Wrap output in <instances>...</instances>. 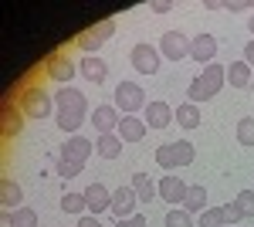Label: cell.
<instances>
[{"instance_id": "6da1fadb", "label": "cell", "mask_w": 254, "mask_h": 227, "mask_svg": "<svg viewBox=\"0 0 254 227\" xmlns=\"http://www.w3.org/2000/svg\"><path fill=\"white\" fill-rule=\"evenodd\" d=\"M55 109H58V129L61 133L78 136L81 122H85V112H88V98H85V92L71 88V85L58 88V92H55Z\"/></svg>"}, {"instance_id": "7a4b0ae2", "label": "cell", "mask_w": 254, "mask_h": 227, "mask_svg": "<svg viewBox=\"0 0 254 227\" xmlns=\"http://www.w3.org/2000/svg\"><path fill=\"white\" fill-rule=\"evenodd\" d=\"M92 139H85V136H71L68 143H64V150L58 156V176L61 180H71V176H78L85 170V159L92 156Z\"/></svg>"}, {"instance_id": "3957f363", "label": "cell", "mask_w": 254, "mask_h": 227, "mask_svg": "<svg viewBox=\"0 0 254 227\" xmlns=\"http://www.w3.org/2000/svg\"><path fill=\"white\" fill-rule=\"evenodd\" d=\"M156 163L163 170H176V166H190L193 163V143L190 139H176V143H163L156 150Z\"/></svg>"}, {"instance_id": "277c9868", "label": "cell", "mask_w": 254, "mask_h": 227, "mask_svg": "<svg viewBox=\"0 0 254 227\" xmlns=\"http://www.w3.org/2000/svg\"><path fill=\"white\" fill-rule=\"evenodd\" d=\"M20 109H24V115L27 119H48L51 112H58L55 109V95H48L44 88H38V85H31V88H24V95H20Z\"/></svg>"}, {"instance_id": "5b68a950", "label": "cell", "mask_w": 254, "mask_h": 227, "mask_svg": "<svg viewBox=\"0 0 254 227\" xmlns=\"http://www.w3.org/2000/svg\"><path fill=\"white\" fill-rule=\"evenodd\" d=\"M149 102H146V92H142V85L136 81H119L116 88V109L122 115H136L139 109H146Z\"/></svg>"}, {"instance_id": "8992f818", "label": "cell", "mask_w": 254, "mask_h": 227, "mask_svg": "<svg viewBox=\"0 0 254 227\" xmlns=\"http://www.w3.org/2000/svg\"><path fill=\"white\" fill-rule=\"evenodd\" d=\"M159 48L153 44H136L132 51H129V61H132V68H136L139 75H156L159 72Z\"/></svg>"}, {"instance_id": "52a82bcc", "label": "cell", "mask_w": 254, "mask_h": 227, "mask_svg": "<svg viewBox=\"0 0 254 227\" xmlns=\"http://www.w3.org/2000/svg\"><path fill=\"white\" fill-rule=\"evenodd\" d=\"M44 75L51 78V81H58L61 88H64L71 78L78 75V65H71V58H68V55H51L48 61H44Z\"/></svg>"}, {"instance_id": "ba28073f", "label": "cell", "mask_w": 254, "mask_h": 227, "mask_svg": "<svg viewBox=\"0 0 254 227\" xmlns=\"http://www.w3.org/2000/svg\"><path fill=\"white\" fill-rule=\"evenodd\" d=\"M159 55L170 58V61L187 58V55H190V38H187L183 31H166V34L159 38Z\"/></svg>"}, {"instance_id": "9c48e42d", "label": "cell", "mask_w": 254, "mask_h": 227, "mask_svg": "<svg viewBox=\"0 0 254 227\" xmlns=\"http://www.w3.org/2000/svg\"><path fill=\"white\" fill-rule=\"evenodd\" d=\"M136 207H139V197L132 187H119L112 190V214H116V221H129V217H136Z\"/></svg>"}, {"instance_id": "30bf717a", "label": "cell", "mask_w": 254, "mask_h": 227, "mask_svg": "<svg viewBox=\"0 0 254 227\" xmlns=\"http://www.w3.org/2000/svg\"><path fill=\"white\" fill-rule=\"evenodd\" d=\"M119 122H122V115H119L116 105H95L92 109V126L98 129V136L119 133Z\"/></svg>"}, {"instance_id": "8fae6325", "label": "cell", "mask_w": 254, "mask_h": 227, "mask_svg": "<svg viewBox=\"0 0 254 227\" xmlns=\"http://www.w3.org/2000/svg\"><path fill=\"white\" fill-rule=\"evenodd\" d=\"M214 55H217L214 34H196V38H190V58H193L196 65H214Z\"/></svg>"}, {"instance_id": "7c38bea8", "label": "cell", "mask_w": 254, "mask_h": 227, "mask_svg": "<svg viewBox=\"0 0 254 227\" xmlns=\"http://www.w3.org/2000/svg\"><path fill=\"white\" fill-rule=\"evenodd\" d=\"M85 204L92 210V217L102 214V210H112V190L102 187V183H92V187L85 190Z\"/></svg>"}, {"instance_id": "4fadbf2b", "label": "cell", "mask_w": 254, "mask_h": 227, "mask_svg": "<svg viewBox=\"0 0 254 227\" xmlns=\"http://www.w3.org/2000/svg\"><path fill=\"white\" fill-rule=\"evenodd\" d=\"M78 72L88 78L92 85H102V81L109 78V65H105L98 55H85V58H81V65H78Z\"/></svg>"}, {"instance_id": "5bb4252c", "label": "cell", "mask_w": 254, "mask_h": 227, "mask_svg": "<svg viewBox=\"0 0 254 227\" xmlns=\"http://www.w3.org/2000/svg\"><path fill=\"white\" fill-rule=\"evenodd\" d=\"M146 119H139V115H122V122H119V139L122 143H139L142 136H146Z\"/></svg>"}, {"instance_id": "9a60e30c", "label": "cell", "mask_w": 254, "mask_h": 227, "mask_svg": "<svg viewBox=\"0 0 254 227\" xmlns=\"http://www.w3.org/2000/svg\"><path fill=\"white\" fill-rule=\"evenodd\" d=\"M170 122H173V109L166 102H149L146 105V126L149 129H166Z\"/></svg>"}, {"instance_id": "2e32d148", "label": "cell", "mask_w": 254, "mask_h": 227, "mask_svg": "<svg viewBox=\"0 0 254 227\" xmlns=\"http://www.w3.org/2000/svg\"><path fill=\"white\" fill-rule=\"evenodd\" d=\"M156 187H159V197L166 204H183V197H187V183L180 176H163Z\"/></svg>"}, {"instance_id": "e0dca14e", "label": "cell", "mask_w": 254, "mask_h": 227, "mask_svg": "<svg viewBox=\"0 0 254 227\" xmlns=\"http://www.w3.org/2000/svg\"><path fill=\"white\" fill-rule=\"evenodd\" d=\"M200 81H203V88L210 92V98H214V95L224 88V81H227V68L214 61V65H207V68L200 72Z\"/></svg>"}, {"instance_id": "ac0fdd59", "label": "cell", "mask_w": 254, "mask_h": 227, "mask_svg": "<svg viewBox=\"0 0 254 227\" xmlns=\"http://www.w3.org/2000/svg\"><path fill=\"white\" fill-rule=\"evenodd\" d=\"M251 81H254V75H251V65L241 58V61H231L227 65V85H234V88H251Z\"/></svg>"}, {"instance_id": "d6986e66", "label": "cell", "mask_w": 254, "mask_h": 227, "mask_svg": "<svg viewBox=\"0 0 254 227\" xmlns=\"http://www.w3.org/2000/svg\"><path fill=\"white\" fill-rule=\"evenodd\" d=\"M0 204H3L7 210H17L20 204H24V190H20L17 180H10V176H7V180L0 183Z\"/></svg>"}, {"instance_id": "ffe728a7", "label": "cell", "mask_w": 254, "mask_h": 227, "mask_svg": "<svg viewBox=\"0 0 254 227\" xmlns=\"http://www.w3.org/2000/svg\"><path fill=\"white\" fill-rule=\"evenodd\" d=\"M129 187L136 190L139 204H149V200L159 193V187L153 183V176H146V173H132V183H129Z\"/></svg>"}, {"instance_id": "44dd1931", "label": "cell", "mask_w": 254, "mask_h": 227, "mask_svg": "<svg viewBox=\"0 0 254 227\" xmlns=\"http://www.w3.org/2000/svg\"><path fill=\"white\" fill-rule=\"evenodd\" d=\"M183 210H187L190 217L207 210V190L200 187V183H196V187H187V197H183Z\"/></svg>"}, {"instance_id": "7402d4cb", "label": "cell", "mask_w": 254, "mask_h": 227, "mask_svg": "<svg viewBox=\"0 0 254 227\" xmlns=\"http://www.w3.org/2000/svg\"><path fill=\"white\" fill-rule=\"evenodd\" d=\"M20 129H24V115H20L17 105H3V136L7 139H14V136H20Z\"/></svg>"}, {"instance_id": "603a6c76", "label": "cell", "mask_w": 254, "mask_h": 227, "mask_svg": "<svg viewBox=\"0 0 254 227\" xmlns=\"http://www.w3.org/2000/svg\"><path fill=\"white\" fill-rule=\"evenodd\" d=\"M95 152L102 156V159H116L119 152H122V139H119V133L98 136V139H95Z\"/></svg>"}, {"instance_id": "cb8c5ba5", "label": "cell", "mask_w": 254, "mask_h": 227, "mask_svg": "<svg viewBox=\"0 0 254 227\" xmlns=\"http://www.w3.org/2000/svg\"><path fill=\"white\" fill-rule=\"evenodd\" d=\"M173 119L183 126V129H196V126H200V109H196L193 102H183V105L173 109Z\"/></svg>"}, {"instance_id": "d4e9b609", "label": "cell", "mask_w": 254, "mask_h": 227, "mask_svg": "<svg viewBox=\"0 0 254 227\" xmlns=\"http://www.w3.org/2000/svg\"><path fill=\"white\" fill-rule=\"evenodd\" d=\"M3 227H38V214L31 207H17L3 217Z\"/></svg>"}, {"instance_id": "484cf974", "label": "cell", "mask_w": 254, "mask_h": 227, "mask_svg": "<svg viewBox=\"0 0 254 227\" xmlns=\"http://www.w3.org/2000/svg\"><path fill=\"white\" fill-rule=\"evenodd\" d=\"M61 210H64V214H81V217H85V210H88L85 193H64V197H61Z\"/></svg>"}, {"instance_id": "4316f807", "label": "cell", "mask_w": 254, "mask_h": 227, "mask_svg": "<svg viewBox=\"0 0 254 227\" xmlns=\"http://www.w3.org/2000/svg\"><path fill=\"white\" fill-rule=\"evenodd\" d=\"M237 143H241V146H254V119L251 115H244V119L237 122Z\"/></svg>"}, {"instance_id": "83f0119b", "label": "cell", "mask_w": 254, "mask_h": 227, "mask_svg": "<svg viewBox=\"0 0 254 227\" xmlns=\"http://www.w3.org/2000/svg\"><path fill=\"white\" fill-rule=\"evenodd\" d=\"M237 210H241V217H254V190H241L234 197Z\"/></svg>"}, {"instance_id": "f1b7e54d", "label": "cell", "mask_w": 254, "mask_h": 227, "mask_svg": "<svg viewBox=\"0 0 254 227\" xmlns=\"http://www.w3.org/2000/svg\"><path fill=\"white\" fill-rule=\"evenodd\" d=\"M88 34H92L95 41H102V44H105V41L116 34V20H98L95 27H88Z\"/></svg>"}, {"instance_id": "f546056e", "label": "cell", "mask_w": 254, "mask_h": 227, "mask_svg": "<svg viewBox=\"0 0 254 227\" xmlns=\"http://www.w3.org/2000/svg\"><path fill=\"white\" fill-rule=\"evenodd\" d=\"M166 227H193V217H190L183 207H173L170 214H166Z\"/></svg>"}, {"instance_id": "4dcf8cb0", "label": "cell", "mask_w": 254, "mask_h": 227, "mask_svg": "<svg viewBox=\"0 0 254 227\" xmlns=\"http://www.w3.org/2000/svg\"><path fill=\"white\" fill-rule=\"evenodd\" d=\"M200 227H224V207H207L200 214Z\"/></svg>"}, {"instance_id": "1f68e13d", "label": "cell", "mask_w": 254, "mask_h": 227, "mask_svg": "<svg viewBox=\"0 0 254 227\" xmlns=\"http://www.w3.org/2000/svg\"><path fill=\"white\" fill-rule=\"evenodd\" d=\"M207 98H210V92H207V88H203V81H200V75L193 78V81H190V88H187V102H207Z\"/></svg>"}, {"instance_id": "d6a6232c", "label": "cell", "mask_w": 254, "mask_h": 227, "mask_svg": "<svg viewBox=\"0 0 254 227\" xmlns=\"http://www.w3.org/2000/svg\"><path fill=\"white\" fill-rule=\"evenodd\" d=\"M78 48L85 51V55H95L98 48H102V41H95L92 34H88V31H85V34H78Z\"/></svg>"}, {"instance_id": "836d02e7", "label": "cell", "mask_w": 254, "mask_h": 227, "mask_svg": "<svg viewBox=\"0 0 254 227\" xmlns=\"http://www.w3.org/2000/svg\"><path fill=\"white\" fill-rule=\"evenodd\" d=\"M241 221V210L237 204H224V224H237Z\"/></svg>"}, {"instance_id": "e575fe53", "label": "cell", "mask_w": 254, "mask_h": 227, "mask_svg": "<svg viewBox=\"0 0 254 227\" xmlns=\"http://www.w3.org/2000/svg\"><path fill=\"white\" fill-rule=\"evenodd\" d=\"M116 227H149V224H146L142 214H136V217H129V221H116Z\"/></svg>"}, {"instance_id": "d590c367", "label": "cell", "mask_w": 254, "mask_h": 227, "mask_svg": "<svg viewBox=\"0 0 254 227\" xmlns=\"http://www.w3.org/2000/svg\"><path fill=\"white\" fill-rule=\"evenodd\" d=\"M153 10H156V14H170V10H173V3H170V0H156V3H153Z\"/></svg>"}, {"instance_id": "8d00e7d4", "label": "cell", "mask_w": 254, "mask_h": 227, "mask_svg": "<svg viewBox=\"0 0 254 227\" xmlns=\"http://www.w3.org/2000/svg\"><path fill=\"white\" fill-rule=\"evenodd\" d=\"M244 61L254 68V41H248V48H244Z\"/></svg>"}, {"instance_id": "74e56055", "label": "cell", "mask_w": 254, "mask_h": 227, "mask_svg": "<svg viewBox=\"0 0 254 227\" xmlns=\"http://www.w3.org/2000/svg\"><path fill=\"white\" fill-rule=\"evenodd\" d=\"M78 227H102V224H98V217H88V214H85L78 221Z\"/></svg>"}, {"instance_id": "f35d334b", "label": "cell", "mask_w": 254, "mask_h": 227, "mask_svg": "<svg viewBox=\"0 0 254 227\" xmlns=\"http://www.w3.org/2000/svg\"><path fill=\"white\" fill-rule=\"evenodd\" d=\"M248 31H251V34H254V14H251V17H248Z\"/></svg>"}, {"instance_id": "ab89813d", "label": "cell", "mask_w": 254, "mask_h": 227, "mask_svg": "<svg viewBox=\"0 0 254 227\" xmlns=\"http://www.w3.org/2000/svg\"><path fill=\"white\" fill-rule=\"evenodd\" d=\"M251 95H254V81H251Z\"/></svg>"}, {"instance_id": "60d3db41", "label": "cell", "mask_w": 254, "mask_h": 227, "mask_svg": "<svg viewBox=\"0 0 254 227\" xmlns=\"http://www.w3.org/2000/svg\"><path fill=\"white\" fill-rule=\"evenodd\" d=\"M224 227H234V224H224Z\"/></svg>"}]
</instances>
